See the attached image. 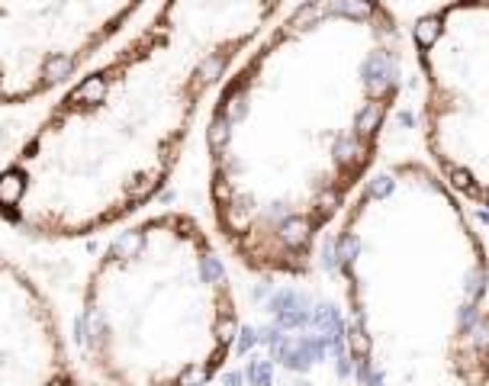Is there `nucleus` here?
Returning <instances> with one entry per match:
<instances>
[{"mask_svg": "<svg viewBox=\"0 0 489 386\" xmlns=\"http://www.w3.org/2000/svg\"><path fill=\"white\" fill-rule=\"evenodd\" d=\"M406 75L383 0H303L216 91L206 193L216 236L257 277H306L377 168Z\"/></svg>", "mask_w": 489, "mask_h": 386, "instance_id": "1", "label": "nucleus"}, {"mask_svg": "<svg viewBox=\"0 0 489 386\" xmlns=\"http://www.w3.org/2000/svg\"><path fill=\"white\" fill-rule=\"evenodd\" d=\"M290 0H161L77 77L0 168V222L65 242L133 219L167 187L200 107Z\"/></svg>", "mask_w": 489, "mask_h": 386, "instance_id": "2", "label": "nucleus"}, {"mask_svg": "<svg viewBox=\"0 0 489 386\" xmlns=\"http://www.w3.org/2000/svg\"><path fill=\"white\" fill-rule=\"evenodd\" d=\"M354 386H489V252L431 161L370 174L335 232Z\"/></svg>", "mask_w": 489, "mask_h": 386, "instance_id": "3", "label": "nucleus"}, {"mask_svg": "<svg viewBox=\"0 0 489 386\" xmlns=\"http://www.w3.org/2000/svg\"><path fill=\"white\" fill-rule=\"evenodd\" d=\"M77 338L103 386H206L239 338L219 248L190 213H155L119 236L84 280Z\"/></svg>", "mask_w": 489, "mask_h": 386, "instance_id": "4", "label": "nucleus"}, {"mask_svg": "<svg viewBox=\"0 0 489 386\" xmlns=\"http://www.w3.org/2000/svg\"><path fill=\"white\" fill-rule=\"evenodd\" d=\"M428 161L489 213V0H448L412 26Z\"/></svg>", "mask_w": 489, "mask_h": 386, "instance_id": "5", "label": "nucleus"}, {"mask_svg": "<svg viewBox=\"0 0 489 386\" xmlns=\"http://www.w3.org/2000/svg\"><path fill=\"white\" fill-rule=\"evenodd\" d=\"M145 0H0V107L71 81Z\"/></svg>", "mask_w": 489, "mask_h": 386, "instance_id": "6", "label": "nucleus"}, {"mask_svg": "<svg viewBox=\"0 0 489 386\" xmlns=\"http://www.w3.org/2000/svg\"><path fill=\"white\" fill-rule=\"evenodd\" d=\"M0 386H91L68 354L52 300L7 254H0Z\"/></svg>", "mask_w": 489, "mask_h": 386, "instance_id": "7", "label": "nucleus"}]
</instances>
